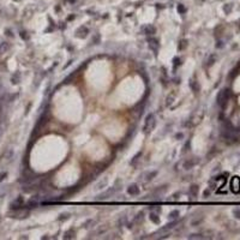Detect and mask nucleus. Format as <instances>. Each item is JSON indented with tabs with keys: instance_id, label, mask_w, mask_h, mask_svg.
Listing matches in <instances>:
<instances>
[{
	"instance_id": "nucleus-6",
	"label": "nucleus",
	"mask_w": 240,
	"mask_h": 240,
	"mask_svg": "<svg viewBox=\"0 0 240 240\" xmlns=\"http://www.w3.org/2000/svg\"><path fill=\"white\" fill-rule=\"evenodd\" d=\"M150 220L153 221V222H155V223H159V222H160V219L157 217V215H156V214H154V213H151V214H150Z\"/></svg>"
},
{
	"instance_id": "nucleus-3",
	"label": "nucleus",
	"mask_w": 240,
	"mask_h": 240,
	"mask_svg": "<svg viewBox=\"0 0 240 240\" xmlns=\"http://www.w3.org/2000/svg\"><path fill=\"white\" fill-rule=\"evenodd\" d=\"M231 190L233 193H239L240 192V178L239 177H233L231 179Z\"/></svg>"
},
{
	"instance_id": "nucleus-7",
	"label": "nucleus",
	"mask_w": 240,
	"mask_h": 240,
	"mask_svg": "<svg viewBox=\"0 0 240 240\" xmlns=\"http://www.w3.org/2000/svg\"><path fill=\"white\" fill-rule=\"evenodd\" d=\"M190 192H191V195L193 196V197H195V196H197V193H198V186L193 185V186H192L191 189H190Z\"/></svg>"
},
{
	"instance_id": "nucleus-2",
	"label": "nucleus",
	"mask_w": 240,
	"mask_h": 240,
	"mask_svg": "<svg viewBox=\"0 0 240 240\" xmlns=\"http://www.w3.org/2000/svg\"><path fill=\"white\" fill-rule=\"evenodd\" d=\"M155 124H156L155 116L153 114H149L147 116V120H145V124H144V132H149L151 130H154Z\"/></svg>"
},
{
	"instance_id": "nucleus-10",
	"label": "nucleus",
	"mask_w": 240,
	"mask_h": 240,
	"mask_svg": "<svg viewBox=\"0 0 240 240\" xmlns=\"http://www.w3.org/2000/svg\"><path fill=\"white\" fill-rule=\"evenodd\" d=\"M150 46L154 47V51H156V48H157V41H156V40H151Z\"/></svg>"
},
{
	"instance_id": "nucleus-1",
	"label": "nucleus",
	"mask_w": 240,
	"mask_h": 240,
	"mask_svg": "<svg viewBox=\"0 0 240 240\" xmlns=\"http://www.w3.org/2000/svg\"><path fill=\"white\" fill-rule=\"evenodd\" d=\"M228 98H229V90L228 89H225L220 91V94L217 95V103L220 104L221 107H225V104L227 103Z\"/></svg>"
},
{
	"instance_id": "nucleus-4",
	"label": "nucleus",
	"mask_w": 240,
	"mask_h": 240,
	"mask_svg": "<svg viewBox=\"0 0 240 240\" xmlns=\"http://www.w3.org/2000/svg\"><path fill=\"white\" fill-rule=\"evenodd\" d=\"M127 192H128V193H130L131 196H136V195L139 193V189H138L137 185H131V186H128Z\"/></svg>"
},
{
	"instance_id": "nucleus-9",
	"label": "nucleus",
	"mask_w": 240,
	"mask_h": 240,
	"mask_svg": "<svg viewBox=\"0 0 240 240\" xmlns=\"http://www.w3.org/2000/svg\"><path fill=\"white\" fill-rule=\"evenodd\" d=\"M233 214H234V216H235L237 219H240V208L234 209V210H233Z\"/></svg>"
},
{
	"instance_id": "nucleus-8",
	"label": "nucleus",
	"mask_w": 240,
	"mask_h": 240,
	"mask_svg": "<svg viewBox=\"0 0 240 240\" xmlns=\"http://www.w3.org/2000/svg\"><path fill=\"white\" fill-rule=\"evenodd\" d=\"M178 216H179V211L178 210H174V211H172L171 214H169V219L173 220V219H177Z\"/></svg>"
},
{
	"instance_id": "nucleus-5",
	"label": "nucleus",
	"mask_w": 240,
	"mask_h": 240,
	"mask_svg": "<svg viewBox=\"0 0 240 240\" xmlns=\"http://www.w3.org/2000/svg\"><path fill=\"white\" fill-rule=\"evenodd\" d=\"M113 192H114V190H109V191H107L106 193H103V195H101L100 197H98V199H106V198H107V196L113 195Z\"/></svg>"
}]
</instances>
